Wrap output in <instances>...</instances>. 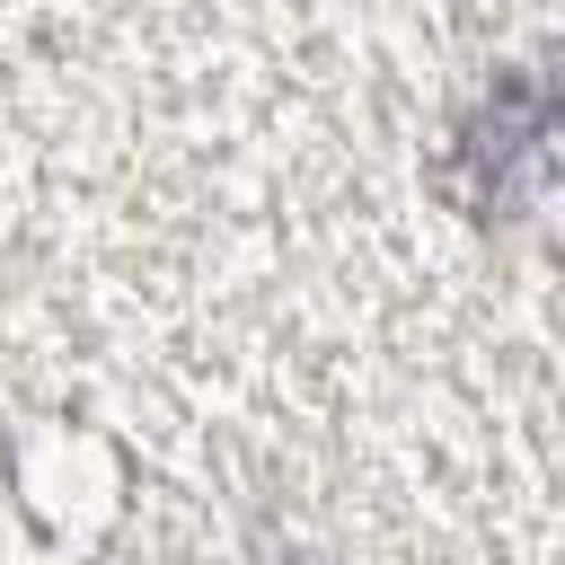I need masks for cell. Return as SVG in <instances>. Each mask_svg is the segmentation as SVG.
I'll return each instance as SVG.
<instances>
[{"mask_svg": "<svg viewBox=\"0 0 565 565\" xmlns=\"http://www.w3.org/2000/svg\"><path fill=\"white\" fill-rule=\"evenodd\" d=\"M441 185L477 230H539L556 185V79L547 62H503L450 115Z\"/></svg>", "mask_w": 565, "mask_h": 565, "instance_id": "6da1fadb", "label": "cell"}]
</instances>
